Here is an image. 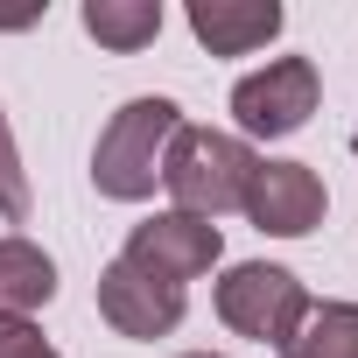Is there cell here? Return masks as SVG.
<instances>
[{
	"mask_svg": "<svg viewBox=\"0 0 358 358\" xmlns=\"http://www.w3.org/2000/svg\"><path fill=\"white\" fill-rule=\"evenodd\" d=\"M260 155L239 141V134H218V127H176L169 155H162V190L176 197V211L190 218H225L246 204V183H253Z\"/></svg>",
	"mask_w": 358,
	"mask_h": 358,
	"instance_id": "6da1fadb",
	"label": "cell"
},
{
	"mask_svg": "<svg viewBox=\"0 0 358 358\" xmlns=\"http://www.w3.org/2000/svg\"><path fill=\"white\" fill-rule=\"evenodd\" d=\"M176 127H183V106H176V99H155V92H148V99H127V106L106 120L99 148H92V183H99V197H113V204L155 197L162 155H169Z\"/></svg>",
	"mask_w": 358,
	"mask_h": 358,
	"instance_id": "7a4b0ae2",
	"label": "cell"
},
{
	"mask_svg": "<svg viewBox=\"0 0 358 358\" xmlns=\"http://www.w3.org/2000/svg\"><path fill=\"white\" fill-rule=\"evenodd\" d=\"M218 316H225V330H239L253 344H288L309 316V288L274 260H246L218 281Z\"/></svg>",
	"mask_w": 358,
	"mask_h": 358,
	"instance_id": "3957f363",
	"label": "cell"
},
{
	"mask_svg": "<svg viewBox=\"0 0 358 358\" xmlns=\"http://www.w3.org/2000/svg\"><path fill=\"white\" fill-rule=\"evenodd\" d=\"M218 253H225V239H218V225H211V218L155 211V218H141V225L127 232V253H120V260H134L141 274H155V281H169V288H183V281L211 274V267H218Z\"/></svg>",
	"mask_w": 358,
	"mask_h": 358,
	"instance_id": "277c9868",
	"label": "cell"
},
{
	"mask_svg": "<svg viewBox=\"0 0 358 358\" xmlns=\"http://www.w3.org/2000/svg\"><path fill=\"white\" fill-rule=\"evenodd\" d=\"M316 92H323V78H316V64H309V57H274L267 71H253V78H239V85H232V120H239L246 134L281 141V134L309 127Z\"/></svg>",
	"mask_w": 358,
	"mask_h": 358,
	"instance_id": "5b68a950",
	"label": "cell"
},
{
	"mask_svg": "<svg viewBox=\"0 0 358 358\" xmlns=\"http://www.w3.org/2000/svg\"><path fill=\"white\" fill-rule=\"evenodd\" d=\"M239 211L274 239H309L323 225V211H330V190H323V176L309 162H260Z\"/></svg>",
	"mask_w": 358,
	"mask_h": 358,
	"instance_id": "8992f818",
	"label": "cell"
},
{
	"mask_svg": "<svg viewBox=\"0 0 358 358\" xmlns=\"http://www.w3.org/2000/svg\"><path fill=\"white\" fill-rule=\"evenodd\" d=\"M99 316L120 330V337H169L183 323V288H169L155 274H141L134 260H106L99 267Z\"/></svg>",
	"mask_w": 358,
	"mask_h": 358,
	"instance_id": "52a82bcc",
	"label": "cell"
},
{
	"mask_svg": "<svg viewBox=\"0 0 358 358\" xmlns=\"http://www.w3.org/2000/svg\"><path fill=\"white\" fill-rule=\"evenodd\" d=\"M281 8L274 0H190V36L211 57H253L260 43L281 36Z\"/></svg>",
	"mask_w": 358,
	"mask_h": 358,
	"instance_id": "ba28073f",
	"label": "cell"
},
{
	"mask_svg": "<svg viewBox=\"0 0 358 358\" xmlns=\"http://www.w3.org/2000/svg\"><path fill=\"white\" fill-rule=\"evenodd\" d=\"M57 295V260L36 239H0V316H29Z\"/></svg>",
	"mask_w": 358,
	"mask_h": 358,
	"instance_id": "9c48e42d",
	"label": "cell"
},
{
	"mask_svg": "<svg viewBox=\"0 0 358 358\" xmlns=\"http://www.w3.org/2000/svg\"><path fill=\"white\" fill-rule=\"evenodd\" d=\"M85 36L134 57L162 36V0H85Z\"/></svg>",
	"mask_w": 358,
	"mask_h": 358,
	"instance_id": "30bf717a",
	"label": "cell"
},
{
	"mask_svg": "<svg viewBox=\"0 0 358 358\" xmlns=\"http://www.w3.org/2000/svg\"><path fill=\"white\" fill-rule=\"evenodd\" d=\"M281 358H358V302H309Z\"/></svg>",
	"mask_w": 358,
	"mask_h": 358,
	"instance_id": "8fae6325",
	"label": "cell"
},
{
	"mask_svg": "<svg viewBox=\"0 0 358 358\" xmlns=\"http://www.w3.org/2000/svg\"><path fill=\"white\" fill-rule=\"evenodd\" d=\"M29 169H22V148H15V127L0 113V218L8 225H29Z\"/></svg>",
	"mask_w": 358,
	"mask_h": 358,
	"instance_id": "7c38bea8",
	"label": "cell"
},
{
	"mask_svg": "<svg viewBox=\"0 0 358 358\" xmlns=\"http://www.w3.org/2000/svg\"><path fill=\"white\" fill-rule=\"evenodd\" d=\"M0 358H64L29 316H0Z\"/></svg>",
	"mask_w": 358,
	"mask_h": 358,
	"instance_id": "4fadbf2b",
	"label": "cell"
},
{
	"mask_svg": "<svg viewBox=\"0 0 358 358\" xmlns=\"http://www.w3.org/2000/svg\"><path fill=\"white\" fill-rule=\"evenodd\" d=\"M183 358H218V351H183Z\"/></svg>",
	"mask_w": 358,
	"mask_h": 358,
	"instance_id": "5bb4252c",
	"label": "cell"
}]
</instances>
